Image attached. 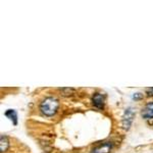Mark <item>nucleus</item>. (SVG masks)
Returning <instances> with one entry per match:
<instances>
[{
	"label": "nucleus",
	"instance_id": "nucleus-1",
	"mask_svg": "<svg viewBox=\"0 0 153 153\" xmlns=\"http://www.w3.org/2000/svg\"><path fill=\"white\" fill-rule=\"evenodd\" d=\"M59 106V102L54 97H47L41 102L40 110L46 117H52L56 113Z\"/></svg>",
	"mask_w": 153,
	"mask_h": 153
},
{
	"label": "nucleus",
	"instance_id": "nucleus-2",
	"mask_svg": "<svg viewBox=\"0 0 153 153\" xmlns=\"http://www.w3.org/2000/svg\"><path fill=\"white\" fill-rule=\"evenodd\" d=\"M135 117V112L132 108H128L126 109V111L124 113V117H123V127L126 130H129L131 125H132L133 120Z\"/></svg>",
	"mask_w": 153,
	"mask_h": 153
},
{
	"label": "nucleus",
	"instance_id": "nucleus-3",
	"mask_svg": "<svg viewBox=\"0 0 153 153\" xmlns=\"http://www.w3.org/2000/svg\"><path fill=\"white\" fill-rule=\"evenodd\" d=\"M112 149V143L111 142H105L103 144L98 145L93 149V153H109Z\"/></svg>",
	"mask_w": 153,
	"mask_h": 153
},
{
	"label": "nucleus",
	"instance_id": "nucleus-4",
	"mask_svg": "<svg viewBox=\"0 0 153 153\" xmlns=\"http://www.w3.org/2000/svg\"><path fill=\"white\" fill-rule=\"evenodd\" d=\"M92 102L95 107L101 109V108H103V106H104V96L102 94H100V93H95L92 97Z\"/></svg>",
	"mask_w": 153,
	"mask_h": 153
},
{
	"label": "nucleus",
	"instance_id": "nucleus-5",
	"mask_svg": "<svg viewBox=\"0 0 153 153\" xmlns=\"http://www.w3.org/2000/svg\"><path fill=\"white\" fill-rule=\"evenodd\" d=\"M142 117L144 118H153V102H150L143 108Z\"/></svg>",
	"mask_w": 153,
	"mask_h": 153
},
{
	"label": "nucleus",
	"instance_id": "nucleus-6",
	"mask_svg": "<svg viewBox=\"0 0 153 153\" xmlns=\"http://www.w3.org/2000/svg\"><path fill=\"white\" fill-rule=\"evenodd\" d=\"M4 114H5V117H8L9 120H11L14 125L18 124V113H16V111L14 109H8Z\"/></svg>",
	"mask_w": 153,
	"mask_h": 153
},
{
	"label": "nucleus",
	"instance_id": "nucleus-7",
	"mask_svg": "<svg viewBox=\"0 0 153 153\" xmlns=\"http://www.w3.org/2000/svg\"><path fill=\"white\" fill-rule=\"evenodd\" d=\"M8 140H7V137L4 135H1V141H0V149H1V152L6 151V149L8 148Z\"/></svg>",
	"mask_w": 153,
	"mask_h": 153
},
{
	"label": "nucleus",
	"instance_id": "nucleus-8",
	"mask_svg": "<svg viewBox=\"0 0 153 153\" xmlns=\"http://www.w3.org/2000/svg\"><path fill=\"white\" fill-rule=\"evenodd\" d=\"M146 93L148 96H153V88H148L146 90Z\"/></svg>",
	"mask_w": 153,
	"mask_h": 153
},
{
	"label": "nucleus",
	"instance_id": "nucleus-9",
	"mask_svg": "<svg viewBox=\"0 0 153 153\" xmlns=\"http://www.w3.org/2000/svg\"><path fill=\"white\" fill-rule=\"evenodd\" d=\"M141 97H142V95L140 94V93H136L133 98H134V99H139V98H141Z\"/></svg>",
	"mask_w": 153,
	"mask_h": 153
}]
</instances>
